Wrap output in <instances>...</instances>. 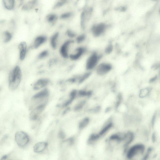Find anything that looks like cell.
<instances>
[{"instance_id": "1", "label": "cell", "mask_w": 160, "mask_h": 160, "mask_svg": "<svg viewBox=\"0 0 160 160\" xmlns=\"http://www.w3.org/2000/svg\"><path fill=\"white\" fill-rule=\"evenodd\" d=\"M22 73L21 68L18 66L15 67L10 73L9 77V87L10 89H16L21 83Z\"/></svg>"}, {"instance_id": "2", "label": "cell", "mask_w": 160, "mask_h": 160, "mask_svg": "<svg viewBox=\"0 0 160 160\" xmlns=\"http://www.w3.org/2000/svg\"><path fill=\"white\" fill-rule=\"evenodd\" d=\"M146 147L144 145L138 144L133 145L127 150L126 156L129 160H132L144 152Z\"/></svg>"}, {"instance_id": "3", "label": "cell", "mask_w": 160, "mask_h": 160, "mask_svg": "<svg viewBox=\"0 0 160 160\" xmlns=\"http://www.w3.org/2000/svg\"><path fill=\"white\" fill-rule=\"evenodd\" d=\"M101 58V55L97 52H94L90 54L86 60V64L87 71H91L96 69Z\"/></svg>"}, {"instance_id": "4", "label": "cell", "mask_w": 160, "mask_h": 160, "mask_svg": "<svg viewBox=\"0 0 160 160\" xmlns=\"http://www.w3.org/2000/svg\"><path fill=\"white\" fill-rule=\"evenodd\" d=\"M108 28L106 23L101 22L95 24L92 27L91 32L93 36L96 37L101 36L106 32Z\"/></svg>"}, {"instance_id": "5", "label": "cell", "mask_w": 160, "mask_h": 160, "mask_svg": "<svg viewBox=\"0 0 160 160\" xmlns=\"http://www.w3.org/2000/svg\"><path fill=\"white\" fill-rule=\"evenodd\" d=\"M15 139L18 146L21 148L26 147L29 142L28 135L23 131L17 132L15 134Z\"/></svg>"}, {"instance_id": "6", "label": "cell", "mask_w": 160, "mask_h": 160, "mask_svg": "<svg viewBox=\"0 0 160 160\" xmlns=\"http://www.w3.org/2000/svg\"><path fill=\"white\" fill-rule=\"evenodd\" d=\"M113 67L111 64L106 62L99 63L96 69V74L99 76H103L111 72Z\"/></svg>"}, {"instance_id": "7", "label": "cell", "mask_w": 160, "mask_h": 160, "mask_svg": "<svg viewBox=\"0 0 160 160\" xmlns=\"http://www.w3.org/2000/svg\"><path fill=\"white\" fill-rule=\"evenodd\" d=\"M46 106V104H45L39 105L30 114V118L33 121H35V120H36L38 118L40 114L43 111Z\"/></svg>"}, {"instance_id": "8", "label": "cell", "mask_w": 160, "mask_h": 160, "mask_svg": "<svg viewBox=\"0 0 160 160\" xmlns=\"http://www.w3.org/2000/svg\"><path fill=\"white\" fill-rule=\"evenodd\" d=\"M86 51V49L84 47H78L75 49L74 53L69 55V57L73 61H76L83 56Z\"/></svg>"}, {"instance_id": "9", "label": "cell", "mask_w": 160, "mask_h": 160, "mask_svg": "<svg viewBox=\"0 0 160 160\" xmlns=\"http://www.w3.org/2000/svg\"><path fill=\"white\" fill-rule=\"evenodd\" d=\"M74 43V41L71 40L67 41L62 45L60 49V53L64 59L68 58V50L70 44Z\"/></svg>"}, {"instance_id": "10", "label": "cell", "mask_w": 160, "mask_h": 160, "mask_svg": "<svg viewBox=\"0 0 160 160\" xmlns=\"http://www.w3.org/2000/svg\"><path fill=\"white\" fill-rule=\"evenodd\" d=\"M49 81V80L47 79H40L34 84L33 88L35 90L41 89L47 86Z\"/></svg>"}, {"instance_id": "11", "label": "cell", "mask_w": 160, "mask_h": 160, "mask_svg": "<svg viewBox=\"0 0 160 160\" xmlns=\"http://www.w3.org/2000/svg\"><path fill=\"white\" fill-rule=\"evenodd\" d=\"M27 47V44L24 42L20 43L19 45L18 48L19 51L20 59L21 60H23L26 57Z\"/></svg>"}, {"instance_id": "12", "label": "cell", "mask_w": 160, "mask_h": 160, "mask_svg": "<svg viewBox=\"0 0 160 160\" xmlns=\"http://www.w3.org/2000/svg\"><path fill=\"white\" fill-rule=\"evenodd\" d=\"M48 144L44 142H39L35 144L34 147V151L35 152L39 153L43 151L46 149Z\"/></svg>"}, {"instance_id": "13", "label": "cell", "mask_w": 160, "mask_h": 160, "mask_svg": "<svg viewBox=\"0 0 160 160\" xmlns=\"http://www.w3.org/2000/svg\"><path fill=\"white\" fill-rule=\"evenodd\" d=\"M49 95V90L46 89L34 95L32 99L34 100L42 99L48 97Z\"/></svg>"}, {"instance_id": "14", "label": "cell", "mask_w": 160, "mask_h": 160, "mask_svg": "<svg viewBox=\"0 0 160 160\" xmlns=\"http://www.w3.org/2000/svg\"><path fill=\"white\" fill-rule=\"evenodd\" d=\"M47 38L44 36H40L37 37L34 40V47L35 49L39 47L41 44L46 42Z\"/></svg>"}, {"instance_id": "15", "label": "cell", "mask_w": 160, "mask_h": 160, "mask_svg": "<svg viewBox=\"0 0 160 160\" xmlns=\"http://www.w3.org/2000/svg\"><path fill=\"white\" fill-rule=\"evenodd\" d=\"M4 6L8 10L13 9L14 6L15 1L14 0H3Z\"/></svg>"}, {"instance_id": "16", "label": "cell", "mask_w": 160, "mask_h": 160, "mask_svg": "<svg viewBox=\"0 0 160 160\" xmlns=\"http://www.w3.org/2000/svg\"><path fill=\"white\" fill-rule=\"evenodd\" d=\"M37 3V1H29L25 4L22 7V9L25 11L31 9H32Z\"/></svg>"}, {"instance_id": "17", "label": "cell", "mask_w": 160, "mask_h": 160, "mask_svg": "<svg viewBox=\"0 0 160 160\" xmlns=\"http://www.w3.org/2000/svg\"><path fill=\"white\" fill-rule=\"evenodd\" d=\"M151 92V89L146 88L142 89L140 91L139 96L140 98H144L147 97Z\"/></svg>"}, {"instance_id": "18", "label": "cell", "mask_w": 160, "mask_h": 160, "mask_svg": "<svg viewBox=\"0 0 160 160\" xmlns=\"http://www.w3.org/2000/svg\"><path fill=\"white\" fill-rule=\"evenodd\" d=\"M59 36V33L57 32L54 34L51 37V43L52 48L55 49L57 47L56 41Z\"/></svg>"}, {"instance_id": "19", "label": "cell", "mask_w": 160, "mask_h": 160, "mask_svg": "<svg viewBox=\"0 0 160 160\" xmlns=\"http://www.w3.org/2000/svg\"><path fill=\"white\" fill-rule=\"evenodd\" d=\"M89 122V119L87 118H84L80 122L79 124V128L83 129L87 126Z\"/></svg>"}, {"instance_id": "20", "label": "cell", "mask_w": 160, "mask_h": 160, "mask_svg": "<svg viewBox=\"0 0 160 160\" xmlns=\"http://www.w3.org/2000/svg\"><path fill=\"white\" fill-rule=\"evenodd\" d=\"M3 34L4 42L7 43L11 41L12 38V35L11 33L8 31H6L4 32Z\"/></svg>"}, {"instance_id": "21", "label": "cell", "mask_w": 160, "mask_h": 160, "mask_svg": "<svg viewBox=\"0 0 160 160\" xmlns=\"http://www.w3.org/2000/svg\"><path fill=\"white\" fill-rule=\"evenodd\" d=\"M57 16L56 14H50L48 15L46 19L48 22H52L57 19Z\"/></svg>"}, {"instance_id": "22", "label": "cell", "mask_w": 160, "mask_h": 160, "mask_svg": "<svg viewBox=\"0 0 160 160\" xmlns=\"http://www.w3.org/2000/svg\"><path fill=\"white\" fill-rule=\"evenodd\" d=\"M66 1H59L57 2L54 5L53 7L54 9H56L63 6L65 3L66 2Z\"/></svg>"}, {"instance_id": "23", "label": "cell", "mask_w": 160, "mask_h": 160, "mask_svg": "<svg viewBox=\"0 0 160 160\" xmlns=\"http://www.w3.org/2000/svg\"><path fill=\"white\" fill-rule=\"evenodd\" d=\"M48 53V51L47 50L44 51L39 55L38 57L39 59H42L47 56Z\"/></svg>"}, {"instance_id": "24", "label": "cell", "mask_w": 160, "mask_h": 160, "mask_svg": "<svg viewBox=\"0 0 160 160\" xmlns=\"http://www.w3.org/2000/svg\"><path fill=\"white\" fill-rule=\"evenodd\" d=\"M72 15V14L71 12L64 13L61 15V18L62 19H66L71 17Z\"/></svg>"}, {"instance_id": "25", "label": "cell", "mask_w": 160, "mask_h": 160, "mask_svg": "<svg viewBox=\"0 0 160 160\" xmlns=\"http://www.w3.org/2000/svg\"><path fill=\"white\" fill-rule=\"evenodd\" d=\"M85 37L84 35H81L77 38V41L78 43L82 42L84 39Z\"/></svg>"}, {"instance_id": "26", "label": "cell", "mask_w": 160, "mask_h": 160, "mask_svg": "<svg viewBox=\"0 0 160 160\" xmlns=\"http://www.w3.org/2000/svg\"><path fill=\"white\" fill-rule=\"evenodd\" d=\"M67 34L68 36L71 38H73L75 36V34L69 30H68Z\"/></svg>"}, {"instance_id": "27", "label": "cell", "mask_w": 160, "mask_h": 160, "mask_svg": "<svg viewBox=\"0 0 160 160\" xmlns=\"http://www.w3.org/2000/svg\"><path fill=\"white\" fill-rule=\"evenodd\" d=\"M113 49V47L111 45H110L106 48V52L107 53L111 52Z\"/></svg>"}, {"instance_id": "28", "label": "cell", "mask_w": 160, "mask_h": 160, "mask_svg": "<svg viewBox=\"0 0 160 160\" xmlns=\"http://www.w3.org/2000/svg\"><path fill=\"white\" fill-rule=\"evenodd\" d=\"M59 137L61 139H64L65 137V135L64 133L62 131H60L59 133Z\"/></svg>"}, {"instance_id": "29", "label": "cell", "mask_w": 160, "mask_h": 160, "mask_svg": "<svg viewBox=\"0 0 160 160\" xmlns=\"http://www.w3.org/2000/svg\"><path fill=\"white\" fill-rule=\"evenodd\" d=\"M157 79V76H155L153 77L151 79H150L149 82L151 83H152L156 81V80Z\"/></svg>"}]
</instances>
